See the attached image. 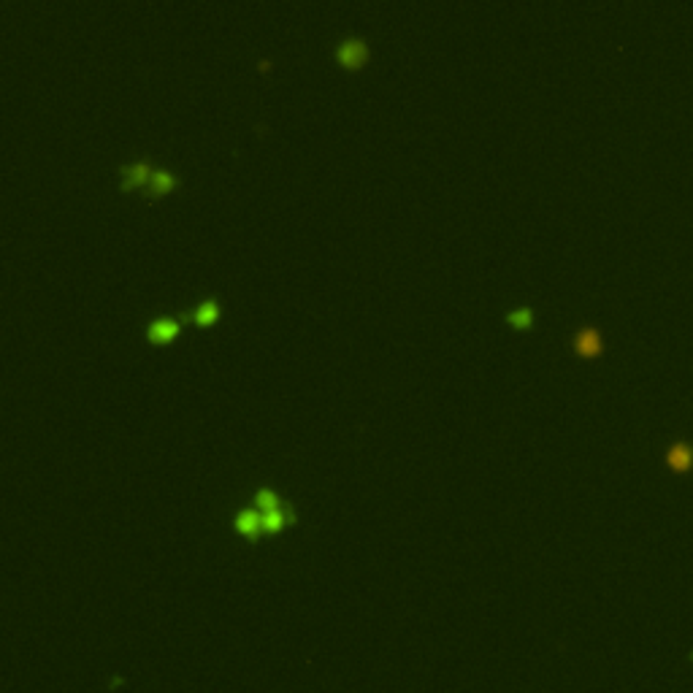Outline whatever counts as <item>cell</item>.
Instances as JSON below:
<instances>
[{
    "mask_svg": "<svg viewBox=\"0 0 693 693\" xmlns=\"http://www.w3.org/2000/svg\"><path fill=\"white\" fill-rule=\"evenodd\" d=\"M233 528L249 542H255L263 534V512L258 507H239L233 512Z\"/></svg>",
    "mask_w": 693,
    "mask_h": 693,
    "instance_id": "cell-5",
    "label": "cell"
},
{
    "mask_svg": "<svg viewBox=\"0 0 693 693\" xmlns=\"http://www.w3.org/2000/svg\"><path fill=\"white\" fill-rule=\"evenodd\" d=\"M252 501H255V507L258 509H274V507H279L282 504V498H279L271 488H265V485H260V488H255V493H252Z\"/></svg>",
    "mask_w": 693,
    "mask_h": 693,
    "instance_id": "cell-10",
    "label": "cell"
},
{
    "mask_svg": "<svg viewBox=\"0 0 693 693\" xmlns=\"http://www.w3.org/2000/svg\"><path fill=\"white\" fill-rule=\"evenodd\" d=\"M260 512H263V534H277L285 525L295 523V512L287 501H282L274 509H260Z\"/></svg>",
    "mask_w": 693,
    "mask_h": 693,
    "instance_id": "cell-8",
    "label": "cell"
},
{
    "mask_svg": "<svg viewBox=\"0 0 693 693\" xmlns=\"http://www.w3.org/2000/svg\"><path fill=\"white\" fill-rule=\"evenodd\" d=\"M333 55L336 60L344 65V68H360L366 57H369V41L363 35H355V33H347L341 35L333 47Z\"/></svg>",
    "mask_w": 693,
    "mask_h": 693,
    "instance_id": "cell-1",
    "label": "cell"
},
{
    "mask_svg": "<svg viewBox=\"0 0 693 693\" xmlns=\"http://www.w3.org/2000/svg\"><path fill=\"white\" fill-rule=\"evenodd\" d=\"M504 320H507L509 325H515V328H531L534 311H531V307H515L504 314Z\"/></svg>",
    "mask_w": 693,
    "mask_h": 693,
    "instance_id": "cell-11",
    "label": "cell"
},
{
    "mask_svg": "<svg viewBox=\"0 0 693 693\" xmlns=\"http://www.w3.org/2000/svg\"><path fill=\"white\" fill-rule=\"evenodd\" d=\"M663 463H666V469L675 471V474H688V471H693V442L691 439H685V436L672 439V442L666 445V449H663Z\"/></svg>",
    "mask_w": 693,
    "mask_h": 693,
    "instance_id": "cell-3",
    "label": "cell"
},
{
    "mask_svg": "<svg viewBox=\"0 0 693 693\" xmlns=\"http://www.w3.org/2000/svg\"><path fill=\"white\" fill-rule=\"evenodd\" d=\"M217 317H219V298L217 295H206L195 307L179 311V320H190V323H198V325L214 323Z\"/></svg>",
    "mask_w": 693,
    "mask_h": 693,
    "instance_id": "cell-6",
    "label": "cell"
},
{
    "mask_svg": "<svg viewBox=\"0 0 693 693\" xmlns=\"http://www.w3.org/2000/svg\"><path fill=\"white\" fill-rule=\"evenodd\" d=\"M173 185H179V176H176L173 171L154 166L152 176H149V179H147V185H144V195H147V198H157L160 193L171 190Z\"/></svg>",
    "mask_w": 693,
    "mask_h": 693,
    "instance_id": "cell-9",
    "label": "cell"
},
{
    "mask_svg": "<svg viewBox=\"0 0 693 693\" xmlns=\"http://www.w3.org/2000/svg\"><path fill=\"white\" fill-rule=\"evenodd\" d=\"M179 314H160L144 325V333L149 341H171L179 333Z\"/></svg>",
    "mask_w": 693,
    "mask_h": 693,
    "instance_id": "cell-7",
    "label": "cell"
},
{
    "mask_svg": "<svg viewBox=\"0 0 693 693\" xmlns=\"http://www.w3.org/2000/svg\"><path fill=\"white\" fill-rule=\"evenodd\" d=\"M571 350L577 357H599L604 353V336L596 325L583 323L577 325V331L571 333Z\"/></svg>",
    "mask_w": 693,
    "mask_h": 693,
    "instance_id": "cell-2",
    "label": "cell"
},
{
    "mask_svg": "<svg viewBox=\"0 0 693 693\" xmlns=\"http://www.w3.org/2000/svg\"><path fill=\"white\" fill-rule=\"evenodd\" d=\"M152 160H147V157H139V160H133V163H122L117 173H120V187H122L125 193L127 190H136V187H144L147 185V179L152 176Z\"/></svg>",
    "mask_w": 693,
    "mask_h": 693,
    "instance_id": "cell-4",
    "label": "cell"
}]
</instances>
